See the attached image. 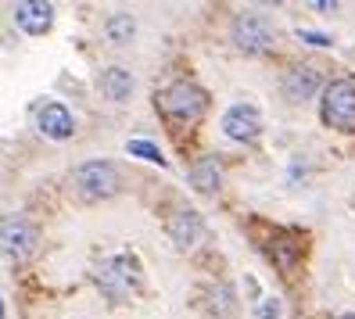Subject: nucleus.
Instances as JSON below:
<instances>
[{
	"label": "nucleus",
	"mask_w": 355,
	"mask_h": 319,
	"mask_svg": "<svg viewBox=\"0 0 355 319\" xmlns=\"http://www.w3.org/2000/svg\"><path fill=\"white\" fill-rule=\"evenodd\" d=\"M94 284H97V291L108 298V302H130V298H137L144 291V266L126 251L112 255V259L97 262Z\"/></svg>",
	"instance_id": "nucleus-1"
},
{
	"label": "nucleus",
	"mask_w": 355,
	"mask_h": 319,
	"mask_svg": "<svg viewBox=\"0 0 355 319\" xmlns=\"http://www.w3.org/2000/svg\"><path fill=\"white\" fill-rule=\"evenodd\" d=\"M158 112L165 122H176V126H191L208 112V90L198 87L191 79H176L169 83L165 90H158Z\"/></svg>",
	"instance_id": "nucleus-2"
},
{
	"label": "nucleus",
	"mask_w": 355,
	"mask_h": 319,
	"mask_svg": "<svg viewBox=\"0 0 355 319\" xmlns=\"http://www.w3.org/2000/svg\"><path fill=\"white\" fill-rule=\"evenodd\" d=\"M72 187H76L79 201H108L122 190V173L115 162L94 158V162H83L72 169Z\"/></svg>",
	"instance_id": "nucleus-3"
},
{
	"label": "nucleus",
	"mask_w": 355,
	"mask_h": 319,
	"mask_svg": "<svg viewBox=\"0 0 355 319\" xmlns=\"http://www.w3.org/2000/svg\"><path fill=\"white\" fill-rule=\"evenodd\" d=\"M320 119L327 130L355 133V79H334L320 94Z\"/></svg>",
	"instance_id": "nucleus-4"
},
{
	"label": "nucleus",
	"mask_w": 355,
	"mask_h": 319,
	"mask_svg": "<svg viewBox=\"0 0 355 319\" xmlns=\"http://www.w3.org/2000/svg\"><path fill=\"white\" fill-rule=\"evenodd\" d=\"M40 248V226L26 212H11L0 219V251L8 255V262H29Z\"/></svg>",
	"instance_id": "nucleus-5"
},
{
	"label": "nucleus",
	"mask_w": 355,
	"mask_h": 319,
	"mask_svg": "<svg viewBox=\"0 0 355 319\" xmlns=\"http://www.w3.org/2000/svg\"><path fill=\"white\" fill-rule=\"evenodd\" d=\"M230 36H234V47L244 51V54H269V51H273V44H277L273 22H269L266 15H259V11L237 15Z\"/></svg>",
	"instance_id": "nucleus-6"
},
{
	"label": "nucleus",
	"mask_w": 355,
	"mask_h": 319,
	"mask_svg": "<svg viewBox=\"0 0 355 319\" xmlns=\"http://www.w3.org/2000/svg\"><path fill=\"white\" fill-rule=\"evenodd\" d=\"M223 133L234 144H255L262 137V112L255 104H234L223 112Z\"/></svg>",
	"instance_id": "nucleus-7"
},
{
	"label": "nucleus",
	"mask_w": 355,
	"mask_h": 319,
	"mask_svg": "<svg viewBox=\"0 0 355 319\" xmlns=\"http://www.w3.org/2000/svg\"><path fill=\"white\" fill-rule=\"evenodd\" d=\"M262 251H266V259L287 276V273L298 269L305 244H302L298 233H291V230H273V237H269V244H262Z\"/></svg>",
	"instance_id": "nucleus-8"
},
{
	"label": "nucleus",
	"mask_w": 355,
	"mask_h": 319,
	"mask_svg": "<svg viewBox=\"0 0 355 319\" xmlns=\"http://www.w3.org/2000/svg\"><path fill=\"white\" fill-rule=\"evenodd\" d=\"M280 90H284L287 101L305 104V101H312L316 94H323V72H320L316 65H295V69L284 76Z\"/></svg>",
	"instance_id": "nucleus-9"
},
{
	"label": "nucleus",
	"mask_w": 355,
	"mask_h": 319,
	"mask_svg": "<svg viewBox=\"0 0 355 319\" xmlns=\"http://www.w3.org/2000/svg\"><path fill=\"white\" fill-rule=\"evenodd\" d=\"M36 130L44 133L47 140H69L76 133V119L69 112V104H61V101L44 104L40 115H36Z\"/></svg>",
	"instance_id": "nucleus-10"
},
{
	"label": "nucleus",
	"mask_w": 355,
	"mask_h": 319,
	"mask_svg": "<svg viewBox=\"0 0 355 319\" xmlns=\"http://www.w3.org/2000/svg\"><path fill=\"white\" fill-rule=\"evenodd\" d=\"M15 26L22 29L26 36H44L54 26V4L47 0H29V4L15 8Z\"/></svg>",
	"instance_id": "nucleus-11"
},
{
	"label": "nucleus",
	"mask_w": 355,
	"mask_h": 319,
	"mask_svg": "<svg viewBox=\"0 0 355 319\" xmlns=\"http://www.w3.org/2000/svg\"><path fill=\"white\" fill-rule=\"evenodd\" d=\"M165 230H169V241L176 244V251H191V248L201 241L205 223H201V216H198L194 208H180Z\"/></svg>",
	"instance_id": "nucleus-12"
},
{
	"label": "nucleus",
	"mask_w": 355,
	"mask_h": 319,
	"mask_svg": "<svg viewBox=\"0 0 355 319\" xmlns=\"http://www.w3.org/2000/svg\"><path fill=\"white\" fill-rule=\"evenodd\" d=\"M97 90L104 94V101H112V104H126L137 90V83H133V72L126 65H108L101 72L97 79Z\"/></svg>",
	"instance_id": "nucleus-13"
},
{
	"label": "nucleus",
	"mask_w": 355,
	"mask_h": 319,
	"mask_svg": "<svg viewBox=\"0 0 355 319\" xmlns=\"http://www.w3.org/2000/svg\"><path fill=\"white\" fill-rule=\"evenodd\" d=\"M187 180H191V187L198 190V194H219L223 187V165L216 155H205L191 165V173H187Z\"/></svg>",
	"instance_id": "nucleus-14"
},
{
	"label": "nucleus",
	"mask_w": 355,
	"mask_h": 319,
	"mask_svg": "<svg viewBox=\"0 0 355 319\" xmlns=\"http://www.w3.org/2000/svg\"><path fill=\"white\" fill-rule=\"evenodd\" d=\"M101 33L112 47H130L137 40V18L130 11H112V15H104Z\"/></svg>",
	"instance_id": "nucleus-15"
},
{
	"label": "nucleus",
	"mask_w": 355,
	"mask_h": 319,
	"mask_svg": "<svg viewBox=\"0 0 355 319\" xmlns=\"http://www.w3.org/2000/svg\"><path fill=\"white\" fill-rule=\"evenodd\" d=\"M205 309L208 316H216V319H234L237 316V291L230 287V284H212L205 291Z\"/></svg>",
	"instance_id": "nucleus-16"
},
{
	"label": "nucleus",
	"mask_w": 355,
	"mask_h": 319,
	"mask_svg": "<svg viewBox=\"0 0 355 319\" xmlns=\"http://www.w3.org/2000/svg\"><path fill=\"white\" fill-rule=\"evenodd\" d=\"M126 151H130L133 158H144V162H155V165H165V162H169V158L162 155V147H158V144H151V140H140V137L126 144Z\"/></svg>",
	"instance_id": "nucleus-17"
},
{
	"label": "nucleus",
	"mask_w": 355,
	"mask_h": 319,
	"mask_svg": "<svg viewBox=\"0 0 355 319\" xmlns=\"http://www.w3.org/2000/svg\"><path fill=\"white\" fill-rule=\"evenodd\" d=\"M298 40H305V44H312V47H330V36H327V33H309V29H298Z\"/></svg>",
	"instance_id": "nucleus-18"
},
{
	"label": "nucleus",
	"mask_w": 355,
	"mask_h": 319,
	"mask_svg": "<svg viewBox=\"0 0 355 319\" xmlns=\"http://www.w3.org/2000/svg\"><path fill=\"white\" fill-rule=\"evenodd\" d=\"M280 316V302H277V298H269V302L259 309V319H277Z\"/></svg>",
	"instance_id": "nucleus-19"
},
{
	"label": "nucleus",
	"mask_w": 355,
	"mask_h": 319,
	"mask_svg": "<svg viewBox=\"0 0 355 319\" xmlns=\"http://www.w3.org/2000/svg\"><path fill=\"white\" fill-rule=\"evenodd\" d=\"M0 319H4V298H0Z\"/></svg>",
	"instance_id": "nucleus-20"
},
{
	"label": "nucleus",
	"mask_w": 355,
	"mask_h": 319,
	"mask_svg": "<svg viewBox=\"0 0 355 319\" xmlns=\"http://www.w3.org/2000/svg\"><path fill=\"white\" fill-rule=\"evenodd\" d=\"M341 319H355V312H352V316H341Z\"/></svg>",
	"instance_id": "nucleus-21"
}]
</instances>
